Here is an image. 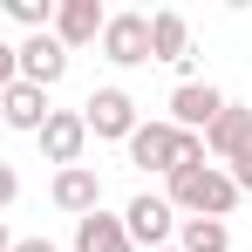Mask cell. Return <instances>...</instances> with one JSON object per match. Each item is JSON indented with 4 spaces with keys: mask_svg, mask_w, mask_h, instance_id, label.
Instances as JSON below:
<instances>
[{
    "mask_svg": "<svg viewBox=\"0 0 252 252\" xmlns=\"http://www.w3.org/2000/svg\"><path fill=\"white\" fill-rule=\"evenodd\" d=\"M164 198H170L177 218H232V211H239V184L218 164H184V170H170Z\"/></svg>",
    "mask_w": 252,
    "mask_h": 252,
    "instance_id": "1",
    "label": "cell"
},
{
    "mask_svg": "<svg viewBox=\"0 0 252 252\" xmlns=\"http://www.w3.org/2000/svg\"><path fill=\"white\" fill-rule=\"evenodd\" d=\"M129 164L136 170H184V164H205V136H184V129H170V123H136L129 129Z\"/></svg>",
    "mask_w": 252,
    "mask_h": 252,
    "instance_id": "2",
    "label": "cell"
},
{
    "mask_svg": "<svg viewBox=\"0 0 252 252\" xmlns=\"http://www.w3.org/2000/svg\"><path fill=\"white\" fill-rule=\"evenodd\" d=\"M136 123H143V116H136V95L116 89V82H102V89L82 102V129L95 136V143H129V129H136Z\"/></svg>",
    "mask_w": 252,
    "mask_h": 252,
    "instance_id": "3",
    "label": "cell"
},
{
    "mask_svg": "<svg viewBox=\"0 0 252 252\" xmlns=\"http://www.w3.org/2000/svg\"><path fill=\"white\" fill-rule=\"evenodd\" d=\"M123 232H129V246L136 252H157V246H170L177 239V211H170V198H129L123 205Z\"/></svg>",
    "mask_w": 252,
    "mask_h": 252,
    "instance_id": "4",
    "label": "cell"
},
{
    "mask_svg": "<svg viewBox=\"0 0 252 252\" xmlns=\"http://www.w3.org/2000/svg\"><path fill=\"white\" fill-rule=\"evenodd\" d=\"M102 62L143 68V62H150V14H109V21H102Z\"/></svg>",
    "mask_w": 252,
    "mask_h": 252,
    "instance_id": "5",
    "label": "cell"
},
{
    "mask_svg": "<svg viewBox=\"0 0 252 252\" xmlns=\"http://www.w3.org/2000/svg\"><path fill=\"white\" fill-rule=\"evenodd\" d=\"M218 109H225V95H218L211 82H177V89H170V116H164V123L184 129V136H205V129L218 123Z\"/></svg>",
    "mask_w": 252,
    "mask_h": 252,
    "instance_id": "6",
    "label": "cell"
},
{
    "mask_svg": "<svg viewBox=\"0 0 252 252\" xmlns=\"http://www.w3.org/2000/svg\"><path fill=\"white\" fill-rule=\"evenodd\" d=\"M102 21H109V7L102 0H55V21H48V34L68 48H89V41H102Z\"/></svg>",
    "mask_w": 252,
    "mask_h": 252,
    "instance_id": "7",
    "label": "cell"
},
{
    "mask_svg": "<svg viewBox=\"0 0 252 252\" xmlns=\"http://www.w3.org/2000/svg\"><path fill=\"white\" fill-rule=\"evenodd\" d=\"M150 62H164V68H177L184 82H198V75H191V21H184L177 7L150 14Z\"/></svg>",
    "mask_w": 252,
    "mask_h": 252,
    "instance_id": "8",
    "label": "cell"
},
{
    "mask_svg": "<svg viewBox=\"0 0 252 252\" xmlns=\"http://www.w3.org/2000/svg\"><path fill=\"white\" fill-rule=\"evenodd\" d=\"M14 62H21V82L34 89H55L68 75V48L55 41V34H28V41H14Z\"/></svg>",
    "mask_w": 252,
    "mask_h": 252,
    "instance_id": "9",
    "label": "cell"
},
{
    "mask_svg": "<svg viewBox=\"0 0 252 252\" xmlns=\"http://www.w3.org/2000/svg\"><path fill=\"white\" fill-rule=\"evenodd\" d=\"M82 150H89L82 109H48V123H41V157L68 170V164H82Z\"/></svg>",
    "mask_w": 252,
    "mask_h": 252,
    "instance_id": "10",
    "label": "cell"
},
{
    "mask_svg": "<svg viewBox=\"0 0 252 252\" xmlns=\"http://www.w3.org/2000/svg\"><path fill=\"white\" fill-rule=\"evenodd\" d=\"M48 198H55V211H68V218H89V211H102V177L89 164H68V170H55Z\"/></svg>",
    "mask_w": 252,
    "mask_h": 252,
    "instance_id": "11",
    "label": "cell"
},
{
    "mask_svg": "<svg viewBox=\"0 0 252 252\" xmlns=\"http://www.w3.org/2000/svg\"><path fill=\"white\" fill-rule=\"evenodd\" d=\"M0 123L21 129V136H41V123H48V89H34V82L0 89Z\"/></svg>",
    "mask_w": 252,
    "mask_h": 252,
    "instance_id": "12",
    "label": "cell"
},
{
    "mask_svg": "<svg viewBox=\"0 0 252 252\" xmlns=\"http://www.w3.org/2000/svg\"><path fill=\"white\" fill-rule=\"evenodd\" d=\"M75 252H136V246L116 211H89V218H75Z\"/></svg>",
    "mask_w": 252,
    "mask_h": 252,
    "instance_id": "13",
    "label": "cell"
},
{
    "mask_svg": "<svg viewBox=\"0 0 252 252\" xmlns=\"http://www.w3.org/2000/svg\"><path fill=\"white\" fill-rule=\"evenodd\" d=\"M177 252H232V232H225V218H177Z\"/></svg>",
    "mask_w": 252,
    "mask_h": 252,
    "instance_id": "14",
    "label": "cell"
},
{
    "mask_svg": "<svg viewBox=\"0 0 252 252\" xmlns=\"http://www.w3.org/2000/svg\"><path fill=\"white\" fill-rule=\"evenodd\" d=\"M218 170H225V177L239 184V198H246V191H252V123L239 129V136H232V150L218 157Z\"/></svg>",
    "mask_w": 252,
    "mask_h": 252,
    "instance_id": "15",
    "label": "cell"
},
{
    "mask_svg": "<svg viewBox=\"0 0 252 252\" xmlns=\"http://www.w3.org/2000/svg\"><path fill=\"white\" fill-rule=\"evenodd\" d=\"M0 14H7L14 28H28V34H48V21H55V0H0Z\"/></svg>",
    "mask_w": 252,
    "mask_h": 252,
    "instance_id": "16",
    "label": "cell"
},
{
    "mask_svg": "<svg viewBox=\"0 0 252 252\" xmlns=\"http://www.w3.org/2000/svg\"><path fill=\"white\" fill-rule=\"evenodd\" d=\"M14 198H21V170H14V164H0V211L14 205Z\"/></svg>",
    "mask_w": 252,
    "mask_h": 252,
    "instance_id": "17",
    "label": "cell"
},
{
    "mask_svg": "<svg viewBox=\"0 0 252 252\" xmlns=\"http://www.w3.org/2000/svg\"><path fill=\"white\" fill-rule=\"evenodd\" d=\"M21 82V62H14V41H0V89Z\"/></svg>",
    "mask_w": 252,
    "mask_h": 252,
    "instance_id": "18",
    "label": "cell"
},
{
    "mask_svg": "<svg viewBox=\"0 0 252 252\" xmlns=\"http://www.w3.org/2000/svg\"><path fill=\"white\" fill-rule=\"evenodd\" d=\"M14 252H62L55 239H14Z\"/></svg>",
    "mask_w": 252,
    "mask_h": 252,
    "instance_id": "19",
    "label": "cell"
},
{
    "mask_svg": "<svg viewBox=\"0 0 252 252\" xmlns=\"http://www.w3.org/2000/svg\"><path fill=\"white\" fill-rule=\"evenodd\" d=\"M0 252H14V232H7V218H0Z\"/></svg>",
    "mask_w": 252,
    "mask_h": 252,
    "instance_id": "20",
    "label": "cell"
},
{
    "mask_svg": "<svg viewBox=\"0 0 252 252\" xmlns=\"http://www.w3.org/2000/svg\"><path fill=\"white\" fill-rule=\"evenodd\" d=\"M157 252H177V246H157Z\"/></svg>",
    "mask_w": 252,
    "mask_h": 252,
    "instance_id": "21",
    "label": "cell"
}]
</instances>
